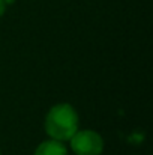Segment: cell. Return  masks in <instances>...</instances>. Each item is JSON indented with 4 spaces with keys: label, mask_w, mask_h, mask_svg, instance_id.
I'll return each instance as SVG.
<instances>
[{
    "label": "cell",
    "mask_w": 153,
    "mask_h": 155,
    "mask_svg": "<svg viewBox=\"0 0 153 155\" xmlns=\"http://www.w3.org/2000/svg\"><path fill=\"white\" fill-rule=\"evenodd\" d=\"M45 130L54 140H69L78 131L77 111L69 104H57L45 119Z\"/></svg>",
    "instance_id": "cell-1"
},
{
    "label": "cell",
    "mask_w": 153,
    "mask_h": 155,
    "mask_svg": "<svg viewBox=\"0 0 153 155\" xmlns=\"http://www.w3.org/2000/svg\"><path fill=\"white\" fill-rule=\"evenodd\" d=\"M71 148L77 155H99L104 148L102 137L90 130L77 131L71 137Z\"/></svg>",
    "instance_id": "cell-2"
},
{
    "label": "cell",
    "mask_w": 153,
    "mask_h": 155,
    "mask_svg": "<svg viewBox=\"0 0 153 155\" xmlns=\"http://www.w3.org/2000/svg\"><path fill=\"white\" fill-rule=\"evenodd\" d=\"M35 155H66V148L60 140H47L41 143Z\"/></svg>",
    "instance_id": "cell-3"
},
{
    "label": "cell",
    "mask_w": 153,
    "mask_h": 155,
    "mask_svg": "<svg viewBox=\"0 0 153 155\" xmlns=\"http://www.w3.org/2000/svg\"><path fill=\"white\" fill-rule=\"evenodd\" d=\"M5 12V0H0V17L3 15Z\"/></svg>",
    "instance_id": "cell-4"
}]
</instances>
